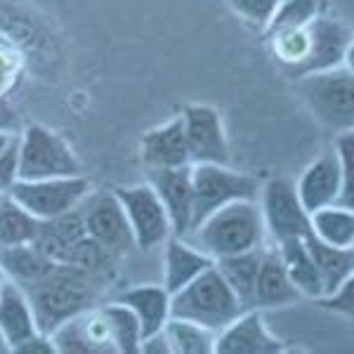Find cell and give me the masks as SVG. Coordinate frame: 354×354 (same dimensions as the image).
<instances>
[{
    "mask_svg": "<svg viewBox=\"0 0 354 354\" xmlns=\"http://www.w3.org/2000/svg\"><path fill=\"white\" fill-rule=\"evenodd\" d=\"M241 312V302L215 265L170 295V317L187 319L213 333H220Z\"/></svg>",
    "mask_w": 354,
    "mask_h": 354,
    "instance_id": "3957f363",
    "label": "cell"
},
{
    "mask_svg": "<svg viewBox=\"0 0 354 354\" xmlns=\"http://www.w3.org/2000/svg\"><path fill=\"white\" fill-rule=\"evenodd\" d=\"M283 350L286 345L267 328L262 310L258 307L243 310L215 338V352L225 354H274Z\"/></svg>",
    "mask_w": 354,
    "mask_h": 354,
    "instance_id": "2e32d148",
    "label": "cell"
},
{
    "mask_svg": "<svg viewBox=\"0 0 354 354\" xmlns=\"http://www.w3.org/2000/svg\"><path fill=\"white\" fill-rule=\"evenodd\" d=\"M41 232V220L33 218L10 194L0 196V248L33 243Z\"/></svg>",
    "mask_w": 354,
    "mask_h": 354,
    "instance_id": "4316f807",
    "label": "cell"
},
{
    "mask_svg": "<svg viewBox=\"0 0 354 354\" xmlns=\"http://www.w3.org/2000/svg\"><path fill=\"white\" fill-rule=\"evenodd\" d=\"M113 300L133 310L140 322L142 340L163 330L170 319V293L163 286H135L118 293Z\"/></svg>",
    "mask_w": 354,
    "mask_h": 354,
    "instance_id": "44dd1931",
    "label": "cell"
},
{
    "mask_svg": "<svg viewBox=\"0 0 354 354\" xmlns=\"http://www.w3.org/2000/svg\"><path fill=\"white\" fill-rule=\"evenodd\" d=\"M265 245L255 250H248V253H239V255H230V258L215 260V267H218V272L222 274V279L230 283V288L234 290L239 302H241L243 310L253 307L255 277H258V267H260Z\"/></svg>",
    "mask_w": 354,
    "mask_h": 354,
    "instance_id": "d4e9b609",
    "label": "cell"
},
{
    "mask_svg": "<svg viewBox=\"0 0 354 354\" xmlns=\"http://www.w3.org/2000/svg\"><path fill=\"white\" fill-rule=\"evenodd\" d=\"M140 161H142V168L145 170L192 165L182 116L170 118V121L156 125V128L147 130V133L142 135Z\"/></svg>",
    "mask_w": 354,
    "mask_h": 354,
    "instance_id": "e0dca14e",
    "label": "cell"
},
{
    "mask_svg": "<svg viewBox=\"0 0 354 354\" xmlns=\"http://www.w3.org/2000/svg\"><path fill=\"white\" fill-rule=\"evenodd\" d=\"M192 192L194 213L192 230L232 201H258L260 185L255 177L230 170L220 163H194L192 165ZM189 230V232H192Z\"/></svg>",
    "mask_w": 354,
    "mask_h": 354,
    "instance_id": "52a82bcc",
    "label": "cell"
},
{
    "mask_svg": "<svg viewBox=\"0 0 354 354\" xmlns=\"http://www.w3.org/2000/svg\"><path fill=\"white\" fill-rule=\"evenodd\" d=\"M83 175V165L68 147L48 125L31 123L19 135V180H48V177Z\"/></svg>",
    "mask_w": 354,
    "mask_h": 354,
    "instance_id": "8992f818",
    "label": "cell"
},
{
    "mask_svg": "<svg viewBox=\"0 0 354 354\" xmlns=\"http://www.w3.org/2000/svg\"><path fill=\"white\" fill-rule=\"evenodd\" d=\"M295 192H298V198L307 213H314V210L330 203L352 208V189L345 185L342 165L335 149L322 153L307 165L300 180L295 182Z\"/></svg>",
    "mask_w": 354,
    "mask_h": 354,
    "instance_id": "4fadbf2b",
    "label": "cell"
},
{
    "mask_svg": "<svg viewBox=\"0 0 354 354\" xmlns=\"http://www.w3.org/2000/svg\"><path fill=\"white\" fill-rule=\"evenodd\" d=\"M33 243L59 265L78 267V270L97 274L102 279L111 272L113 262H116L100 243H95L88 236L81 205L73 208L71 213L41 222V232H38V239Z\"/></svg>",
    "mask_w": 354,
    "mask_h": 354,
    "instance_id": "277c9868",
    "label": "cell"
},
{
    "mask_svg": "<svg viewBox=\"0 0 354 354\" xmlns=\"http://www.w3.org/2000/svg\"><path fill=\"white\" fill-rule=\"evenodd\" d=\"M260 213L270 243H281L288 239H302L310 234V213L302 208L295 180L290 177H272L260 189Z\"/></svg>",
    "mask_w": 354,
    "mask_h": 354,
    "instance_id": "9c48e42d",
    "label": "cell"
},
{
    "mask_svg": "<svg viewBox=\"0 0 354 354\" xmlns=\"http://www.w3.org/2000/svg\"><path fill=\"white\" fill-rule=\"evenodd\" d=\"M350 50L352 28L340 19L319 15L310 24V55H307L305 64L300 66L295 78L350 64Z\"/></svg>",
    "mask_w": 354,
    "mask_h": 354,
    "instance_id": "9a60e30c",
    "label": "cell"
},
{
    "mask_svg": "<svg viewBox=\"0 0 354 354\" xmlns=\"http://www.w3.org/2000/svg\"><path fill=\"white\" fill-rule=\"evenodd\" d=\"M104 314H106V319H109L113 345H116V354L140 352L142 330H140V322H137L133 310L121 305V302L111 300L109 305H104Z\"/></svg>",
    "mask_w": 354,
    "mask_h": 354,
    "instance_id": "f1b7e54d",
    "label": "cell"
},
{
    "mask_svg": "<svg viewBox=\"0 0 354 354\" xmlns=\"http://www.w3.org/2000/svg\"><path fill=\"white\" fill-rule=\"evenodd\" d=\"M185 239L213 260L248 253L270 241L258 201H232L222 205Z\"/></svg>",
    "mask_w": 354,
    "mask_h": 354,
    "instance_id": "7a4b0ae2",
    "label": "cell"
},
{
    "mask_svg": "<svg viewBox=\"0 0 354 354\" xmlns=\"http://www.w3.org/2000/svg\"><path fill=\"white\" fill-rule=\"evenodd\" d=\"M305 245L319 272V279H322L324 295L333 293L345 281L354 279V248H338V245L324 243L314 234H307Z\"/></svg>",
    "mask_w": 354,
    "mask_h": 354,
    "instance_id": "603a6c76",
    "label": "cell"
},
{
    "mask_svg": "<svg viewBox=\"0 0 354 354\" xmlns=\"http://www.w3.org/2000/svg\"><path fill=\"white\" fill-rule=\"evenodd\" d=\"M88 236L100 243L113 260H123L135 248V236L113 192H90L81 203Z\"/></svg>",
    "mask_w": 354,
    "mask_h": 354,
    "instance_id": "30bf717a",
    "label": "cell"
},
{
    "mask_svg": "<svg viewBox=\"0 0 354 354\" xmlns=\"http://www.w3.org/2000/svg\"><path fill=\"white\" fill-rule=\"evenodd\" d=\"M76 324L81 328V335L88 345V352L93 354H104V352H113L116 354V345H113V335H111V326L109 319L104 314V307L95 305L90 310H85L83 314L76 317Z\"/></svg>",
    "mask_w": 354,
    "mask_h": 354,
    "instance_id": "4dcf8cb0",
    "label": "cell"
},
{
    "mask_svg": "<svg viewBox=\"0 0 354 354\" xmlns=\"http://www.w3.org/2000/svg\"><path fill=\"white\" fill-rule=\"evenodd\" d=\"M5 281H8V279H5V274H3V270H0V290H3V286H5Z\"/></svg>",
    "mask_w": 354,
    "mask_h": 354,
    "instance_id": "74e56055",
    "label": "cell"
},
{
    "mask_svg": "<svg viewBox=\"0 0 354 354\" xmlns=\"http://www.w3.org/2000/svg\"><path fill=\"white\" fill-rule=\"evenodd\" d=\"M31 302L33 319L41 333L50 335L68 319L95 307L102 295V277L78 267L59 265L41 281L21 286Z\"/></svg>",
    "mask_w": 354,
    "mask_h": 354,
    "instance_id": "6da1fadb",
    "label": "cell"
},
{
    "mask_svg": "<svg viewBox=\"0 0 354 354\" xmlns=\"http://www.w3.org/2000/svg\"><path fill=\"white\" fill-rule=\"evenodd\" d=\"M17 180H19V135L15 133L0 153V196L12 189Z\"/></svg>",
    "mask_w": 354,
    "mask_h": 354,
    "instance_id": "d6a6232c",
    "label": "cell"
},
{
    "mask_svg": "<svg viewBox=\"0 0 354 354\" xmlns=\"http://www.w3.org/2000/svg\"><path fill=\"white\" fill-rule=\"evenodd\" d=\"M277 5L279 0H230L232 12L258 28H265L270 24Z\"/></svg>",
    "mask_w": 354,
    "mask_h": 354,
    "instance_id": "1f68e13d",
    "label": "cell"
},
{
    "mask_svg": "<svg viewBox=\"0 0 354 354\" xmlns=\"http://www.w3.org/2000/svg\"><path fill=\"white\" fill-rule=\"evenodd\" d=\"M213 265L215 260L187 239L170 236L163 243V288L173 295Z\"/></svg>",
    "mask_w": 354,
    "mask_h": 354,
    "instance_id": "d6986e66",
    "label": "cell"
},
{
    "mask_svg": "<svg viewBox=\"0 0 354 354\" xmlns=\"http://www.w3.org/2000/svg\"><path fill=\"white\" fill-rule=\"evenodd\" d=\"M300 300L302 295L288 279L281 255H279V248L267 241L265 250H262L258 277H255L253 307H258V310H277V307L295 305Z\"/></svg>",
    "mask_w": 354,
    "mask_h": 354,
    "instance_id": "ac0fdd59",
    "label": "cell"
},
{
    "mask_svg": "<svg viewBox=\"0 0 354 354\" xmlns=\"http://www.w3.org/2000/svg\"><path fill=\"white\" fill-rule=\"evenodd\" d=\"M3 352H10V347H8V342L3 340V335H0V354Z\"/></svg>",
    "mask_w": 354,
    "mask_h": 354,
    "instance_id": "8d00e7d4",
    "label": "cell"
},
{
    "mask_svg": "<svg viewBox=\"0 0 354 354\" xmlns=\"http://www.w3.org/2000/svg\"><path fill=\"white\" fill-rule=\"evenodd\" d=\"M319 17V0H279L274 10L270 24L265 26V33L288 31V28H302L310 26Z\"/></svg>",
    "mask_w": 354,
    "mask_h": 354,
    "instance_id": "f546056e",
    "label": "cell"
},
{
    "mask_svg": "<svg viewBox=\"0 0 354 354\" xmlns=\"http://www.w3.org/2000/svg\"><path fill=\"white\" fill-rule=\"evenodd\" d=\"M279 248V255H281V262L286 267L288 279L293 281V286L300 290L302 298L307 300H317L324 295L322 288V279H319V272L314 267V262L310 258V250L305 245V236L302 239H288V241L274 243Z\"/></svg>",
    "mask_w": 354,
    "mask_h": 354,
    "instance_id": "cb8c5ba5",
    "label": "cell"
},
{
    "mask_svg": "<svg viewBox=\"0 0 354 354\" xmlns=\"http://www.w3.org/2000/svg\"><path fill=\"white\" fill-rule=\"evenodd\" d=\"M15 352H21V354H26V352H55V345H53V338H50V335L36 333V335H31L28 340L21 342Z\"/></svg>",
    "mask_w": 354,
    "mask_h": 354,
    "instance_id": "e575fe53",
    "label": "cell"
},
{
    "mask_svg": "<svg viewBox=\"0 0 354 354\" xmlns=\"http://www.w3.org/2000/svg\"><path fill=\"white\" fill-rule=\"evenodd\" d=\"M352 290H354V279L345 281L340 288H335L333 293H326V295H322V298H317L314 302H317L319 307H324V310L342 314L345 319H352V314H354V295H352Z\"/></svg>",
    "mask_w": 354,
    "mask_h": 354,
    "instance_id": "836d02e7",
    "label": "cell"
},
{
    "mask_svg": "<svg viewBox=\"0 0 354 354\" xmlns=\"http://www.w3.org/2000/svg\"><path fill=\"white\" fill-rule=\"evenodd\" d=\"M15 133H5V130H0V153H3V149L8 147V142L12 140Z\"/></svg>",
    "mask_w": 354,
    "mask_h": 354,
    "instance_id": "d590c367",
    "label": "cell"
},
{
    "mask_svg": "<svg viewBox=\"0 0 354 354\" xmlns=\"http://www.w3.org/2000/svg\"><path fill=\"white\" fill-rule=\"evenodd\" d=\"M185 137L189 147V161L194 163H230V140L220 111L210 104H187L182 109Z\"/></svg>",
    "mask_w": 354,
    "mask_h": 354,
    "instance_id": "7c38bea8",
    "label": "cell"
},
{
    "mask_svg": "<svg viewBox=\"0 0 354 354\" xmlns=\"http://www.w3.org/2000/svg\"><path fill=\"white\" fill-rule=\"evenodd\" d=\"M59 262H55L50 255H45L36 243H21L0 248V270L5 279L15 281L17 286L41 281L43 277L53 274Z\"/></svg>",
    "mask_w": 354,
    "mask_h": 354,
    "instance_id": "7402d4cb",
    "label": "cell"
},
{
    "mask_svg": "<svg viewBox=\"0 0 354 354\" xmlns=\"http://www.w3.org/2000/svg\"><path fill=\"white\" fill-rule=\"evenodd\" d=\"M93 192L85 175L48 177V180H17L8 194L41 222L59 218L78 208Z\"/></svg>",
    "mask_w": 354,
    "mask_h": 354,
    "instance_id": "ba28073f",
    "label": "cell"
},
{
    "mask_svg": "<svg viewBox=\"0 0 354 354\" xmlns=\"http://www.w3.org/2000/svg\"><path fill=\"white\" fill-rule=\"evenodd\" d=\"M147 182L156 196L161 198L165 213L173 225V236L185 239L192 230L194 213V192H192V165H177V168H156L145 170Z\"/></svg>",
    "mask_w": 354,
    "mask_h": 354,
    "instance_id": "5bb4252c",
    "label": "cell"
},
{
    "mask_svg": "<svg viewBox=\"0 0 354 354\" xmlns=\"http://www.w3.org/2000/svg\"><path fill=\"white\" fill-rule=\"evenodd\" d=\"M310 234L338 248H354V213L350 205L330 203L310 213Z\"/></svg>",
    "mask_w": 354,
    "mask_h": 354,
    "instance_id": "484cf974",
    "label": "cell"
},
{
    "mask_svg": "<svg viewBox=\"0 0 354 354\" xmlns=\"http://www.w3.org/2000/svg\"><path fill=\"white\" fill-rule=\"evenodd\" d=\"M135 236V248L153 250L173 236V225L149 182L113 189Z\"/></svg>",
    "mask_w": 354,
    "mask_h": 354,
    "instance_id": "8fae6325",
    "label": "cell"
},
{
    "mask_svg": "<svg viewBox=\"0 0 354 354\" xmlns=\"http://www.w3.org/2000/svg\"><path fill=\"white\" fill-rule=\"evenodd\" d=\"M300 95L312 116L330 133H350L354 128V76L350 64L298 78Z\"/></svg>",
    "mask_w": 354,
    "mask_h": 354,
    "instance_id": "5b68a950",
    "label": "cell"
},
{
    "mask_svg": "<svg viewBox=\"0 0 354 354\" xmlns=\"http://www.w3.org/2000/svg\"><path fill=\"white\" fill-rule=\"evenodd\" d=\"M165 340L170 345L173 354H213L215 352V338L218 333L198 326L187 319L170 317L163 326Z\"/></svg>",
    "mask_w": 354,
    "mask_h": 354,
    "instance_id": "83f0119b",
    "label": "cell"
},
{
    "mask_svg": "<svg viewBox=\"0 0 354 354\" xmlns=\"http://www.w3.org/2000/svg\"><path fill=\"white\" fill-rule=\"evenodd\" d=\"M41 330L36 326L31 302H28L24 288L8 279L0 290V335L8 342L10 352H15L21 342Z\"/></svg>",
    "mask_w": 354,
    "mask_h": 354,
    "instance_id": "ffe728a7",
    "label": "cell"
}]
</instances>
